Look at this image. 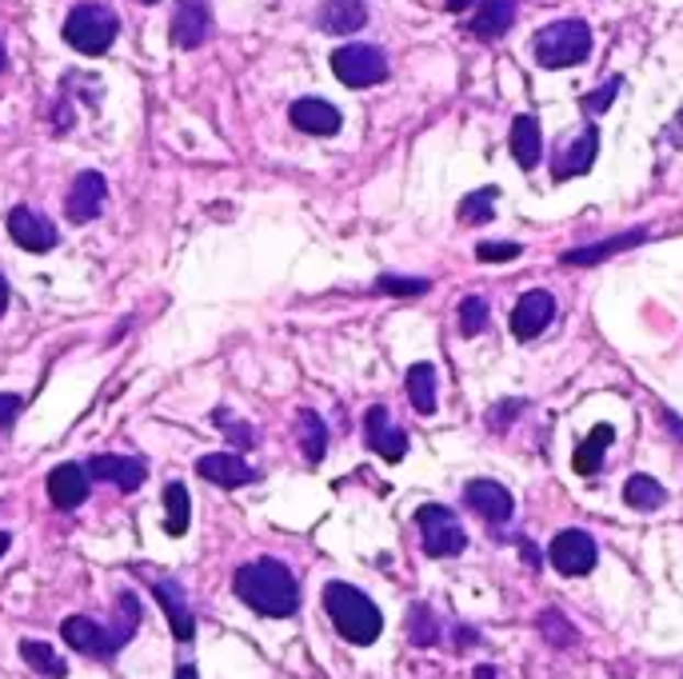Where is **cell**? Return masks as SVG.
<instances>
[{"label":"cell","instance_id":"4316f807","mask_svg":"<svg viewBox=\"0 0 683 679\" xmlns=\"http://www.w3.org/2000/svg\"><path fill=\"white\" fill-rule=\"evenodd\" d=\"M21 659L33 671H41V676H48V679H65L68 676V664L56 656L45 639H24V644H21Z\"/></svg>","mask_w":683,"mask_h":679},{"label":"cell","instance_id":"cb8c5ba5","mask_svg":"<svg viewBox=\"0 0 683 679\" xmlns=\"http://www.w3.org/2000/svg\"><path fill=\"white\" fill-rule=\"evenodd\" d=\"M408 400L419 416L436 412V368L432 364H412L408 368Z\"/></svg>","mask_w":683,"mask_h":679},{"label":"cell","instance_id":"1f68e13d","mask_svg":"<svg viewBox=\"0 0 683 679\" xmlns=\"http://www.w3.org/2000/svg\"><path fill=\"white\" fill-rule=\"evenodd\" d=\"M376 288H380V292H388V297L412 300V297H424L432 285L424 280V276H380V280H376Z\"/></svg>","mask_w":683,"mask_h":679},{"label":"cell","instance_id":"4dcf8cb0","mask_svg":"<svg viewBox=\"0 0 683 679\" xmlns=\"http://www.w3.org/2000/svg\"><path fill=\"white\" fill-rule=\"evenodd\" d=\"M492 212H496V188H480L460 204L463 224H484V220H492Z\"/></svg>","mask_w":683,"mask_h":679},{"label":"cell","instance_id":"e0dca14e","mask_svg":"<svg viewBox=\"0 0 683 679\" xmlns=\"http://www.w3.org/2000/svg\"><path fill=\"white\" fill-rule=\"evenodd\" d=\"M463 496H468V508L484 515L488 524H507V520H512V508H516L512 504V492L496 480H472Z\"/></svg>","mask_w":683,"mask_h":679},{"label":"cell","instance_id":"9a60e30c","mask_svg":"<svg viewBox=\"0 0 683 679\" xmlns=\"http://www.w3.org/2000/svg\"><path fill=\"white\" fill-rule=\"evenodd\" d=\"M288 121H292V129L309 132V136H336L340 132V109L336 104H328V100L320 97H304L296 100L292 109H288Z\"/></svg>","mask_w":683,"mask_h":679},{"label":"cell","instance_id":"60d3db41","mask_svg":"<svg viewBox=\"0 0 683 679\" xmlns=\"http://www.w3.org/2000/svg\"><path fill=\"white\" fill-rule=\"evenodd\" d=\"M177 679H197V668H192V664H184V668H177Z\"/></svg>","mask_w":683,"mask_h":679},{"label":"cell","instance_id":"ba28073f","mask_svg":"<svg viewBox=\"0 0 683 679\" xmlns=\"http://www.w3.org/2000/svg\"><path fill=\"white\" fill-rule=\"evenodd\" d=\"M595 556H600V552H595V539L587 536V532H580V527L560 532L548 548L551 568L563 571V576H587V571L595 568Z\"/></svg>","mask_w":683,"mask_h":679},{"label":"cell","instance_id":"bcb514c9","mask_svg":"<svg viewBox=\"0 0 683 679\" xmlns=\"http://www.w3.org/2000/svg\"><path fill=\"white\" fill-rule=\"evenodd\" d=\"M141 4H156V0H141Z\"/></svg>","mask_w":683,"mask_h":679},{"label":"cell","instance_id":"277c9868","mask_svg":"<svg viewBox=\"0 0 683 679\" xmlns=\"http://www.w3.org/2000/svg\"><path fill=\"white\" fill-rule=\"evenodd\" d=\"M116 33H121V21L109 4H77L65 21V41L85 56L109 53Z\"/></svg>","mask_w":683,"mask_h":679},{"label":"cell","instance_id":"2e32d148","mask_svg":"<svg viewBox=\"0 0 683 679\" xmlns=\"http://www.w3.org/2000/svg\"><path fill=\"white\" fill-rule=\"evenodd\" d=\"M48 500H53L60 512H72L89 500V468L80 464H60V468L48 471Z\"/></svg>","mask_w":683,"mask_h":679},{"label":"cell","instance_id":"836d02e7","mask_svg":"<svg viewBox=\"0 0 683 679\" xmlns=\"http://www.w3.org/2000/svg\"><path fill=\"white\" fill-rule=\"evenodd\" d=\"M436 636H440V627H436L432 612L424 608V603H416V608H412V644H416V647H432V644H436Z\"/></svg>","mask_w":683,"mask_h":679},{"label":"cell","instance_id":"30bf717a","mask_svg":"<svg viewBox=\"0 0 683 679\" xmlns=\"http://www.w3.org/2000/svg\"><path fill=\"white\" fill-rule=\"evenodd\" d=\"M104 200H109V185H104V176L100 172H80L68 188V200H65V216L72 224H92V220L104 212Z\"/></svg>","mask_w":683,"mask_h":679},{"label":"cell","instance_id":"f6af8a7d","mask_svg":"<svg viewBox=\"0 0 683 679\" xmlns=\"http://www.w3.org/2000/svg\"><path fill=\"white\" fill-rule=\"evenodd\" d=\"M0 68H4V44H0Z\"/></svg>","mask_w":683,"mask_h":679},{"label":"cell","instance_id":"d6a6232c","mask_svg":"<svg viewBox=\"0 0 683 679\" xmlns=\"http://www.w3.org/2000/svg\"><path fill=\"white\" fill-rule=\"evenodd\" d=\"M540 632L548 636V644H556V647H572L575 644V627L568 624L560 612H544L540 615Z\"/></svg>","mask_w":683,"mask_h":679},{"label":"cell","instance_id":"83f0119b","mask_svg":"<svg viewBox=\"0 0 683 679\" xmlns=\"http://www.w3.org/2000/svg\"><path fill=\"white\" fill-rule=\"evenodd\" d=\"M188 520H192V500H188L184 483H168L165 488V532L168 536H184Z\"/></svg>","mask_w":683,"mask_h":679},{"label":"cell","instance_id":"8d00e7d4","mask_svg":"<svg viewBox=\"0 0 683 679\" xmlns=\"http://www.w3.org/2000/svg\"><path fill=\"white\" fill-rule=\"evenodd\" d=\"M475 256H480L484 264L516 260V256H519V244H492V241H484L480 248H475Z\"/></svg>","mask_w":683,"mask_h":679},{"label":"cell","instance_id":"603a6c76","mask_svg":"<svg viewBox=\"0 0 683 679\" xmlns=\"http://www.w3.org/2000/svg\"><path fill=\"white\" fill-rule=\"evenodd\" d=\"M512 156H516L519 168H536L544 156V141H540V124H536V116H516L512 121Z\"/></svg>","mask_w":683,"mask_h":679},{"label":"cell","instance_id":"7a4b0ae2","mask_svg":"<svg viewBox=\"0 0 683 679\" xmlns=\"http://www.w3.org/2000/svg\"><path fill=\"white\" fill-rule=\"evenodd\" d=\"M141 627V600L133 592H121L116 595V627H104L89 615H68L65 624H60V636L68 639V647H77L85 656L92 659H112L121 652L133 632Z\"/></svg>","mask_w":683,"mask_h":679},{"label":"cell","instance_id":"9c48e42d","mask_svg":"<svg viewBox=\"0 0 683 679\" xmlns=\"http://www.w3.org/2000/svg\"><path fill=\"white\" fill-rule=\"evenodd\" d=\"M9 232L24 253H53L56 248V224L45 212L29 209V204H16L9 212Z\"/></svg>","mask_w":683,"mask_h":679},{"label":"cell","instance_id":"e575fe53","mask_svg":"<svg viewBox=\"0 0 683 679\" xmlns=\"http://www.w3.org/2000/svg\"><path fill=\"white\" fill-rule=\"evenodd\" d=\"M488 324V304H484V297H468L460 304V332L463 336H475V332L484 329Z\"/></svg>","mask_w":683,"mask_h":679},{"label":"cell","instance_id":"ab89813d","mask_svg":"<svg viewBox=\"0 0 683 679\" xmlns=\"http://www.w3.org/2000/svg\"><path fill=\"white\" fill-rule=\"evenodd\" d=\"M4 308H9V285H4V276H0V316H4Z\"/></svg>","mask_w":683,"mask_h":679},{"label":"cell","instance_id":"ffe728a7","mask_svg":"<svg viewBox=\"0 0 683 679\" xmlns=\"http://www.w3.org/2000/svg\"><path fill=\"white\" fill-rule=\"evenodd\" d=\"M365 21H368L365 0H328V4L320 9V29L336 36H348V33H356V29H365Z\"/></svg>","mask_w":683,"mask_h":679},{"label":"cell","instance_id":"4fadbf2b","mask_svg":"<svg viewBox=\"0 0 683 679\" xmlns=\"http://www.w3.org/2000/svg\"><path fill=\"white\" fill-rule=\"evenodd\" d=\"M551 316H556V297L551 292H544V288L524 292L519 304L512 308V332L519 340H536L551 324Z\"/></svg>","mask_w":683,"mask_h":679},{"label":"cell","instance_id":"ac0fdd59","mask_svg":"<svg viewBox=\"0 0 683 679\" xmlns=\"http://www.w3.org/2000/svg\"><path fill=\"white\" fill-rule=\"evenodd\" d=\"M148 476L141 460L133 456H92L89 460V480H104V483H116L121 492H136Z\"/></svg>","mask_w":683,"mask_h":679},{"label":"cell","instance_id":"52a82bcc","mask_svg":"<svg viewBox=\"0 0 683 679\" xmlns=\"http://www.w3.org/2000/svg\"><path fill=\"white\" fill-rule=\"evenodd\" d=\"M332 73L348 88H372L388 77V60L372 44H344L332 53Z\"/></svg>","mask_w":683,"mask_h":679},{"label":"cell","instance_id":"7402d4cb","mask_svg":"<svg viewBox=\"0 0 683 679\" xmlns=\"http://www.w3.org/2000/svg\"><path fill=\"white\" fill-rule=\"evenodd\" d=\"M512 21H516V4L512 0H480V9L472 16V33L480 41H496V36H504L512 29Z\"/></svg>","mask_w":683,"mask_h":679},{"label":"cell","instance_id":"d590c367","mask_svg":"<svg viewBox=\"0 0 683 679\" xmlns=\"http://www.w3.org/2000/svg\"><path fill=\"white\" fill-rule=\"evenodd\" d=\"M24 412V396L16 392H0V432H9L16 424V416Z\"/></svg>","mask_w":683,"mask_h":679},{"label":"cell","instance_id":"3957f363","mask_svg":"<svg viewBox=\"0 0 683 679\" xmlns=\"http://www.w3.org/2000/svg\"><path fill=\"white\" fill-rule=\"evenodd\" d=\"M324 612L332 615L336 632H340L348 644L368 647L380 639V632H384V615H380V608H376L360 588H352V583L332 580L328 588H324Z\"/></svg>","mask_w":683,"mask_h":679},{"label":"cell","instance_id":"f546056e","mask_svg":"<svg viewBox=\"0 0 683 679\" xmlns=\"http://www.w3.org/2000/svg\"><path fill=\"white\" fill-rule=\"evenodd\" d=\"M624 500H628V508H636V512H651V508H660L663 500H668V492H663V483L651 480V476H631V480L624 483Z\"/></svg>","mask_w":683,"mask_h":679},{"label":"cell","instance_id":"d4e9b609","mask_svg":"<svg viewBox=\"0 0 683 679\" xmlns=\"http://www.w3.org/2000/svg\"><path fill=\"white\" fill-rule=\"evenodd\" d=\"M643 236H648V232H628V236H616V241L592 244V248H575V253H568V256H563V264H575V268H587V264H600V260H607V256L624 253V248H636V244H643Z\"/></svg>","mask_w":683,"mask_h":679},{"label":"cell","instance_id":"7c38bea8","mask_svg":"<svg viewBox=\"0 0 683 679\" xmlns=\"http://www.w3.org/2000/svg\"><path fill=\"white\" fill-rule=\"evenodd\" d=\"M148 583H153L156 600H160L168 624H172V636H177L180 644H188V639L197 636V620H192V608H188L184 588H180L177 580H168V576H148Z\"/></svg>","mask_w":683,"mask_h":679},{"label":"cell","instance_id":"ee69618b","mask_svg":"<svg viewBox=\"0 0 683 679\" xmlns=\"http://www.w3.org/2000/svg\"><path fill=\"white\" fill-rule=\"evenodd\" d=\"M668 424H672V432H675V436H683V424H680V420H675V416H668Z\"/></svg>","mask_w":683,"mask_h":679},{"label":"cell","instance_id":"5b68a950","mask_svg":"<svg viewBox=\"0 0 683 679\" xmlns=\"http://www.w3.org/2000/svg\"><path fill=\"white\" fill-rule=\"evenodd\" d=\"M592 53V29L584 21H556L536 33V60L544 68H572Z\"/></svg>","mask_w":683,"mask_h":679},{"label":"cell","instance_id":"b9f144b4","mask_svg":"<svg viewBox=\"0 0 683 679\" xmlns=\"http://www.w3.org/2000/svg\"><path fill=\"white\" fill-rule=\"evenodd\" d=\"M475 679H496V668H475Z\"/></svg>","mask_w":683,"mask_h":679},{"label":"cell","instance_id":"8fae6325","mask_svg":"<svg viewBox=\"0 0 683 679\" xmlns=\"http://www.w3.org/2000/svg\"><path fill=\"white\" fill-rule=\"evenodd\" d=\"M212 36L209 0H177L172 9V44L177 48H200Z\"/></svg>","mask_w":683,"mask_h":679},{"label":"cell","instance_id":"484cf974","mask_svg":"<svg viewBox=\"0 0 683 679\" xmlns=\"http://www.w3.org/2000/svg\"><path fill=\"white\" fill-rule=\"evenodd\" d=\"M612 436H616L612 424H595L592 427V436L575 448V471H580V476H595V471H600V464H604V448L612 444Z\"/></svg>","mask_w":683,"mask_h":679},{"label":"cell","instance_id":"44dd1931","mask_svg":"<svg viewBox=\"0 0 683 679\" xmlns=\"http://www.w3.org/2000/svg\"><path fill=\"white\" fill-rule=\"evenodd\" d=\"M595 153H600V132L587 124L584 132H575V141H572V148H568V156H563V160L551 168V172H556V180H572V176H584L587 168H592Z\"/></svg>","mask_w":683,"mask_h":679},{"label":"cell","instance_id":"f1b7e54d","mask_svg":"<svg viewBox=\"0 0 683 679\" xmlns=\"http://www.w3.org/2000/svg\"><path fill=\"white\" fill-rule=\"evenodd\" d=\"M296 436H300V448H304V456H309L312 464L324 460V448H328V427H324V420H320L316 412H300Z\"/></svg>","mask_w":683,"mask_h":679},{"label":"cell","instance_id":"f35d334b","mask_svg":"<svg viewBox=\"0 0 683 679\" xmlns=\"http://www.w3.org/2000/svg\"><path fill=\"white\" fill-rule=\"evenodd\" d=\"M619 92V77L616 80H607L600 92H592V97H584V112H604L607 104H612V97Z\"/></svg>","mask_w":683,"mask_h":679},{"label":"cell","instance_id":"7bdbcfd3","mask_svg":"<svg viewBox=\"0 0 683 679\" xmlns=\"http://www.w3.org/2000/svg\"><path fill=\"white\" fill-rule=\"evenodd\" d=\"M9 544H12V536H9V532H0V556L9 552Z\"/></svg>","mask_w":683,"mask_h":679},{"label":"cell","instance_id":"74e56055","mask_svg":"<svg viewBox=\"0 0 683 679\" xmlns=\"http://www.w3.org/2000/svg\"><path fill=\"white\" fill-rule=\"evenodd\" d=\"M216 427H224V432H228L236 444H244V448H248V444H256L253 427H244L240 420H228V412H216Z\"/></svg>","mask_w":683,"mask_h":679},{"label":"cell","instance_id":"d6986e66","mask_svg":"<svg viewBox=\"0 0 683 679\" xmlns=\"http://www.w3.org/2000/svg\"><path fill=\"white\" fill-rule=\"evenodd\" d=\"M197 471L216 488H244V483L256 480V471L236 456V452H212V456H200Z\"/></svg>","mask_w":683,"mask_h":679},{"label":"cell","instance_id":"5bb4252c","mask_svg":"<svg viewBox=\"0 0 683 679\" xmlns=\"http://www.w3.org/2000/svg\"><path fill=\"white\" fill-rule=\"evenodd\" d=\"M365 432H368V444H372L376 456H384L388 464H396L408 456V436L400 432L396 424H392V416H388V408H368L365 416Z\"/></svg>","mask_w":683,"mask_h":679},{"label":"cell","instance_id":"8992f818","mask_svg":"<svg viewBox=\"0 0 683 679\" xmlns=\"http://www.w3.org/2000/svg\"><path fill=\"white\" fill-rule=\"evenodd\" d=\"M416 524H419V539H424V552L436 559H448V556H460L468 548V536H463L460 520H456L452 508L444 504H424L416 512Z\"/></svg>","mask_w":683,"mask_h":679},{"label":"cell","instance_id":"6da1fadb","mask_svg":"<svg viewBox=\"0 0 683 679\" xmlns=\"http://www.w3.org/2000/svg\"><path fill=\"white\" fill-rule=\"evenodd\" d=\"M232 588L256 615H268V620H288L300 608V583L280 559H253L236 568Z\"/></svg>","mask_w":683,"mask_h":679}]
</instances>
